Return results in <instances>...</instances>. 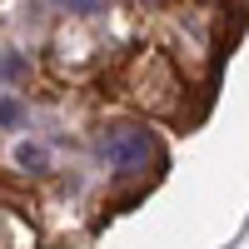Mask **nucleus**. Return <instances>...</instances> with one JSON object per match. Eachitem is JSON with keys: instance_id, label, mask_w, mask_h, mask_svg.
I'll return each instance as SVG.
<instances>
[{"instance_id": "2", "label": "nucleus", "mask_w": 249, "mask_h": 249, "mask_svg": "<svg viewBox=\"0 0 249 249\" xmlns=\"http://www.w3.org/2000/svg\"><path fill=\"white\" fill-rule=\"evenodd\" d=\"M100 155L110 160V170L120 175H144L150 164H160V144L150 130H135V124H110V135L100 140Z\"/></svg>"}, {"instance_id": "4", "label": "nucleus", "mask_w": 249, "mask_h": 249, "mask_svg": "<svg viewBox=\"0 0 249 249\" xmlns=\"http://www.w3.org/2000/svg\"><path fill=\"white\" fill-rule=\"evenodd\" d=\"M20 120H25V110H20V100H0V124H5V130H15Z\"/></svg>"}, {"instance_id": "1", "label": "nucleus", "mask_w": 249, "mask_h": 249, "mask_svg": "<svg viewBox=\"0 0 249 249\" xmlns=\"http://www.w3.org/2000/svg\"><path fill=\"white\" fill-rule=\"evenodd\" d=\"M120 85H124V95H130L135 105L155 110V115L175 110V100H179V75H175V65H170L160 50H140V55H130V65H124V75H120Z\"/></svg>"}, {"instance_id": "3", "label": "nucleus", "mask_w": 249, "mask_h": 249, "mask_svg": "<svg viewBox=\"0 0 249 249\" xmlns=\"http://www.w3.org/2000/svg\"><path fill=\"white\" fill-rule=\"evenodd\" d=\"M15 160H20V170H30V175H45V170H50V155L40 150V144H20Z\"/></svg>"}]
</instances>
